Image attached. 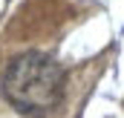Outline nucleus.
I'll return each instance as SVG.
<instances>
[{
  "label": "nucleus",
  "instance_id": "f257e3e1",
  "mask_svg": "<svg viewBox=\"0 0 124 118\" xmlns=\"http://www.w3.org/2000/svg\"><path fill=\"white\" fill-rule=\"evenodd\" d=\"M63 84L66 75L58 60L43 52H29L9 66L3 92L15 110L26 115H46L61 104Z\"/></svg>",
  "mask_w": 124,
  "mask_h": 118
}]
</instances>
